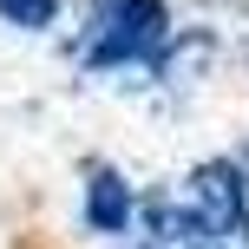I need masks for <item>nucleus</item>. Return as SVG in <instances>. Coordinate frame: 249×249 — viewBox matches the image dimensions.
<instances>
[{"label": "nucleus", "instance_id": "1", "mask_svg": "<svg viewBox=\"0 0 249 249\" xmlns=\"http://www.w3.org/2000/svg\"><path fill=\"white\" fill-rule=\"evenodd\" d=\"M0 13H7L13 26H53L59 0H0Z\"/></svg>", "mask_w": 249, "mask_h": 249}, {"label": "nucleus", "instance_id": "2", "mask_svg": "<svg viewBox=\"0 0 249 249\" xmlns=\"http://www.w3.org/2000/svg\"><path fill=\"white\" fill-rule=\"evenodd\" d=\"M92 216H99V223H124V190H118V177H99V190H92Z\"/></svg>", "mask_w": 249, "mask_h": 249}]
</instances>
